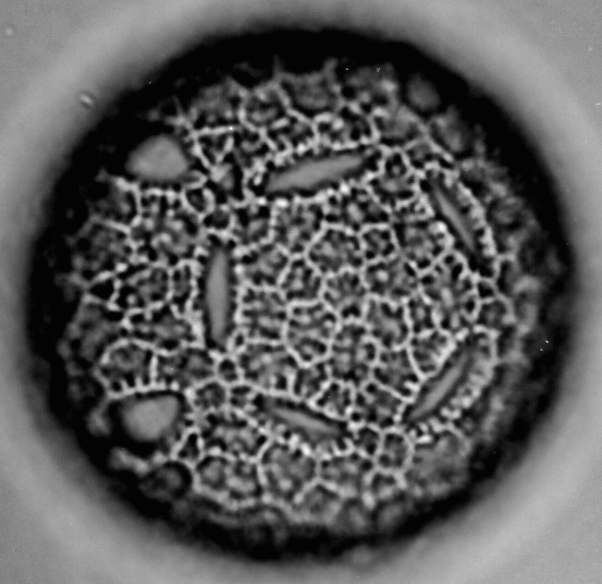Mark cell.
I'll return each instance as SVG.
<instances>
[{
  "mask_svg": "<svg viewBox=\"0 0 602 584\" xmlns=\"http://www.w3.org/2000/svg\"><path fill=\"white\" fill-rule=\"evenodd\" d=\"M343 498L335 489L317 480L287 509L288 514L300 524H329Z\"/></svg>",
  "mask_w": 602,
  "mask_h": 584,
  "instance_id": "obj_31",
  "label": "cell"
},
{
  "mask_svg": "<svg viewBox=\"0 0 602 584\" xmlns=\"http://www.w3.org/2000/svg\"><path fill=\"white\" fill-rule=\"evenodd\" d=\"M340 323L321 301L293 305L282 342L302 364L323 361Z\"/></svg>",
  "mask_w": 602,
  "mask_h": 584,
  "instance_id": "obj_11",
  "label": "cell"
},
{
  "mask_svg": "<svg viewBox=\"0 0 602 584\" xmlns=\"http://www.w3.org/2000/svg\"><path fill=\"white\" fill-rule=\"evenodd\" d=\"M369 291L357 270H345L324 278L320 301L340 321L361 320Z\"/></svg>",
  "mask_w": 602,
  "mask_h": 584,
  "instance_id": "obj_26",
  "label": "cell"
},
{
  "mask_svg": "<svg viewBox=\"0 0 602 584\" xmlns=\"http://www.w3.org/2000/svg\"><path fill=\"white\" fill-rule=\"evenodd\" d=\"M331 380L323 361L299 364L291 379L290 396L311 403Z\"/></svg>",
  "mask_w": 602,
  "mask_h": 584,
  "instance_id": "obj_35",
  "label": "cell"
},
{
  "mask_svg": "<svg viewBox=\"0 0 602 584\" xmlns=\"http://www.w3.org/2000/svg\"><path fill=\"white\" fill-rule=\"evenodd\" d=\"M234 358L242 381L272 396H290L293 374L300 364L283 342L246 341Z\"/></svg>",
  "mask_w": 602,
  "mask_h": 584,
  "instance_id": "obj_9",
  "label": "cell"
},
{
  "mask_svg": "<svg viewBox=\"0 0 602 584\" xmlns=\"http://www.w3.org/2000/svg\"><path fill=\"white\" fill-rule=\"evenodd\" d=\"M291 259L272 241L245 248L235 260L238 279L245 287L277 290Z\"/></svg>",
  "mask_w": 602,
  "mask_h": 584,
  "instance_id": "obj_24",
  "label": "cell"
},
{
  "mask_svg": "<svg viewBox=\"0 0 602 584\" xmlns=\"http://www.w3.org/2000/svg\"><path fill=\"white\" fill-rule=\"evenodd\" d=\"M404 407V399L370 379L355 389L347 421L352 426L390 430L398 423Z\"/></svg>",
  "mask_w": 602,
  "mask_h": 584,
  "instance_id": "obj_22",
  "label": "cell"
},
{
  "mask_svg": "<svg viewBox=\"0 0 602 584\" xmlns=\"http://www.w3.org/2000/svg\"><path fill=\"white\" fill-rule=\"evenodd\" d=\"M304 256L324 278L345 270L360 271L366 264L359 239L333 226L321 231Z\"/></svg>",
  "mask_w": 602,
  "mask_h": 584,
  "instance_id": "obj_18",
  "label": "cell"
},
{
  "mask_svg": "<svg viewBox=\"0 0 602 584\" xmlns=\"http://www.w3.org/2000/svg\"><path fill=\"white\" fill-rule=\"evenodd\" d=\"M374 465L370 458L349 449L320 458L318 480L344 497L363 496Z\"/></svg>",
  "mask_w": 602,
  "mask_h": 584,
  "instance_id": "obj_23",
  "label": "cell"
},
{
  "mask_svg": "<svg viewBox=\"0 0 602 584\" xmlns=\"http://www.w3.org/2000/svg\"><path fill=\"white\" fill-rule=\"evenodd\" d=\"M509 317L511 311L507 303L492 297L477 307L472 324L486 330L499 331L507 326Z\"/></svg>",
  "mask_w": 602,
  "mask_h": 584,
  "instance_id": "obj_44",
  "label": "cell"
},
{
  "mask_svg": "<svg viewBox=\"0 0 602 584\" xmlns=\"http://www.w3.org/2000/svg\"><path fill=\"white\" fill-rule=\"evenodd\" d=\"M241 413L272 439L300 446L319 459L351 449L353 426L347 419L330 417L291 396L254 389Z\"/></svg>",
  "mask_w": 602,
  "mask_h": 584,
  "instance_id": "obj_1",
  "label": "cell"
},
{
  "mask_svg": "<svg viewBox=\"0 0 602 584\" xmlns=\"http://www.w3.org/2000/svg\"><path fill=\"white\" fill-rule=\"evenodd\" d=\"M370 186L379 203L386 206H396L415 194L414 179L398 165L388 168Z\"/></svg>",
  "mask_w": 602,
  "mask_h": 584,
  "instance_id": "obj_34",
  "label": "cell"
},
{
  "mask_svg": "<svg viewBox=\"0 0 602 584\" xmlns=\"http://www.w3.org/2000/svg\"><path fill=\"white\" fill-rule=\"evenodd\" d=\"M197 277L193 267L186 263L174 267L170 276L171 306L180 314L186 315L195 291L197 290Z\"/></svg>",
  "mask_w": 602,
  "mask_h": 584,
  "instance_id": "obj_39",
  "label": "cell"
},
{
  "mask_svg": "<svg viewBox=\"0 0 602 584\" xmlns=\"http://www.w3.org/2000/svg\"><path fill=\"white\" fill-rule=\"evenodd\" d=\"M273 214L266 206L239 210L235 220L234 235L244 247L249 248L269 241Z\"/></svg>",
  "mask_w": 602,
  "mask_h": 584,
  "instance_id": "obj_33",
  "label": "cell"
},
{
  "mask_svg": "<svg viewBox=\"0 0 602 584\" xmlns=\"http://www.w3.org/2000/svg\"><path fill=\"white\" fill-rule=\"evenodd\" d=\"M324 277L305 256L292 257L278 291L291 305L308 304L320 301Z\"/></svg>",
  "mask_w": 602,
  "mask_h": 584,
  "instance_id": "obj_30",
  "label": "cell"
},
{
  "mask_svg": "<svg viewBox=\"0 0 602 584\" xmlns=\"http://www.w3.org/2000/svg\"><path fill=\"white\" fill-rule=\"evenodd\" d=\"M359 241L365 263L386 259L397 252L394 236L388 229L371 227L365 230Z\"/></svg>",
  "mask_w": 602,
  "mask_h": 584,
  "instance_id": "obj_40",
  "label": "cell"
},
{
  "mask_svg": "<svg viewBox=\"0 0 602 584\" xmlns=\"http://www.w3.org/2000/svg\"><path fill=\"white\" fill-rule=\"evenodd\" d=\"M196 483L217 500L249 506L266 499L257 460L208 453L198 461Z\"/></svg>",
  "mask_w": 602,
  "mask_h": 584,
  "instance_id": "obj_7",
  "label": "cell"
},
{
  "mask_svg": "<svg viewBox=\"0 0 602 584\" xmlns=\"http://www.w3.org/2000/svg\"><path fill=\"white\" fill-rule=\"evenodd\" d=\"M257 462L266 499L286 509L318 480L319 458L291 442L271 438Z\"/></svg>",
  "mask_w": 602,
  "mask_h": 584,
  "instance_id": "obj_6",
  "label": "cell"
},
{
  "mask_svg": "<svg viewBox=\"0 0 602 584\" xmlns=\"http://www.w3.org/2000/svg\"><path fill=\"white\" fill-rule=\"evenodd\" d=\"M229 390L220 380L210 379L192 390V407L199 415L225 409Z\"/></svg>",
  "mask_w": 602,
  "mask_h": 584,
  "instance_id": "obj_41",
  "label": "cell"
},
{
  "mask_svg": "<svg viewBox=\"0 0 602 584\" xmlns=\"http://www.w3.org/2000/svg\"><path fill=\"white\" fill-rule=\"evenodd\" d=\"M425 193L441 220L455 239V247L465 259L468 270L483 279L495 275V261L484 242L477 218L458 192L441 178L431 177Z\"/></svg>",
  "mask_w": 602,
  "mask_h": 584,
  "instance_id": "obj_5",
  "label": "cell"
},
{
  "mask_svg": "<svg viewBox=\"0 0 602 584\" xmlns=\"http://www.w3.org/2000/svg\"><path fill=\"white\" fill-rule=\"evenodd\" d=\"M127 324L134 338L169 353L194 345L198 341L193 321L168 304L148 312L134 313L128 317Z\"/></svg>",
  "mask_w": 602,
  "mask_h": 584,
  "instance_id": "obj_16",
  "label": "cell"
},
{
  "mask_svg": "<svg viewBox=\"0 0 602 584\" xmlns=\"http://www.w3.org/2000/svg\"><path fill=\"white\" fill-rule=\"evenodd\" d=\"M371 506L363 496L344 497L329 525L336 532H363L371 525Z\"/></svg>",
  "mask_w": 602,
  "mask_h": 584,
  "instance_id": "obj_36",
  "label": "cell"
},
{
  "mask_svg": "<svg viewBox=\"0 0 602 584\" xmlns=\"http://www.w3.org/2000/svg\"><path fill=\"white\" fill-rule=\"evenodd\" d=\"M323 207L318 203L292 202L273 212L271 241L290 256H304L323 230Z\"/></svg>",
  "mask_w": 602,
  "mask_h": 584,
  "instance_id": "obj_14",
  "label": "cell"
},
{
  "mask_svg": "<svg viewBox=\"0 0 602 584\" xmlns=\"http://www.w3.org/2000/svg\"><path fill=\"white\" fill-rule=\"evenodd\" d=\"M393 230L400 256L418 271L432 267L446 248L443 234L417 210H401Z\"/></svg>",
  "mask_w": 602,
  "mask_h": 584,
  "instance_id": "obj_15",
  "label": "cell"
},
{
  "mask_svg": "<svg viewBox=\"0 0 602 584\" xmlns=\"http://www.w3.org/2000/svg\"><path fill=\"white\" fill-rule=\"evenodd\" d=\"M360 272L374 299L404 304L419 291L418 270L400 255L367 263Z\"/></svg>",
  "mask_w": 602,
  "mask_h": 584,
  "instance_id": "obj_19",
  "label": "cell"
},
{
  "mask_svg": "<svg viewBox=\"0 0 602 584\" xmlns=\"http://www.w3.org/2000/svg\"><path fill=\"white\" fill-rule=\"evenodd\" d=\"M112 281L113 303L122 311L146 309L170 293V273L164 267L146 263L126 266Z\"/></svg>",
  "mask_w": 602,
  "mask_h": 584,
  "instance_id": "obj_17",
  "label": "cell"
},
{
  "mask_svg": "<svg viewBox=\"0 0 602 584\" xmlns=\"http://www.w3.org/2000/svg\"><path fill=\"white\" fill-rule=\"evenodd\" d=\"M491 357L492 345L487 333H466L440 368L420 384L411 402L405 404L398 421L403 433L411 435L434 411L466 397L484 375Z\"/></svg>",
  "mask_w": 602,
  "mask_h": 584,
  "instance_id": "obj_2",
  "label": "cell"
},
{
  "mask_svg": "<svg viewBox=\"0 0 602 584\" xmlns=\"http://www.w3.org/2000/svg\"><path fill=\"white\" fill-rule=\"evenodd\" d=\"M236 323L246 341L282 342L291 305L278 290L244 287Z\"/></svg>",
  "mask_w": 602,
  "mask_h": 584,
  "instance_id": "obj_12",
  "label": "cell"
},
{
  "mask_svg": "<svg viewBox=\"0 0 602 584\" xmlns=\"http://www.w3.org/2000/svg\"><path fill=\"white\" fill-rule=\"evenodd\" d=\"M357 155H337L309 160L277 173L270 181L272 191L307 190L341 179L356 171Z\"/></svg>",
  "mask_w": 602,
  "mask_h": 584,
  "instance_id": "obj_21",
  "label": "cell"
},
{
  "mask_svg": "<svg viewBox=\"0 0 602 584\" xmlns=\"http://www.w3.org/2000/svg\"><path fill=\"white\" fill-rule=\"evenodd\" d=\"M151 358V352L140 345H121L109 355L103 373L118 389L132 388L147 381Z\"/></svg>",
  "mask_w": 602,
  "mask_h": 584,
  "instance_id": "obj_29",
  "label": "cell"
},
{
  "mask_svg": "<svg viewBox=\"0 0 602 584\" xmlns=\"http://www.w3.org/2000/svg\"><path fill=\"white\" fill-rule=\"evenodd\" d=\"M198 436L208 453L257 460L271 437L245 414L222 409L200 415Z\"/></svg>",
  "mask_w": 602,
  "mask_h": 584,
  "instance_id": "obj_8",
  "label": "cell"
},
{
  "mask_svg": "<svg viewBox=\"0 0 602 584\" xmlns=\"http://www.w3.org/2000/svg\"><path fill=\"white\" fill-rule=\"evenodd\" d=\"M407 343L415 368L422 376L434 374L451 351V338L446 332L437 329L413 334Z\"/></svg>",
  "mask_w": 602,
  "mask_h": 584,
  "instance_id": "obj_32",
  "label": "cell"
},
{
  "mask_svg": "<svg viewBox=\"0 0 602 584\" xmlns=\"http://www.w3.org/2000/svg\"><path fill=\"white\" fill-rule=\"evenodd\" d=\"M462 457L457 439L443 434L418 442L403 471L405 485L414 492H426L457 470Z\"/></svg>",
  "mask_w": 602,
  "mask_h": 584,
  "instance_id": "obj_13",
  "label": "cell"
},
{
  "mask_svg": "<svg viewBox=\"0 0 602 584\" xmlns=\"http://www.w3.org/2000/svg\"><path fill=\"white\" fill-rule=\"evenodd\" d=\"M371 378L404 400H411L421 384L406 346L380 350Z\"/></svg>",
  "mask_w": 602,
  "mask_h": 584,
  "instance_id": "obj_28",
  "label": "cell"
},
{
  "mask_svg": "<svg viewBox=\"0 0 602 584\" xmlns=\"http://www.w3.org/2000/svg\"><path fill=\"white\" fill-rule=\"evenodd\" d=\"M325 218L333 227L353 233L386 222L389 215L371 194L352 188L330 198Z\"/></svg>",
  "mask_w": 602,
  "mask_h": 584,
  "instance_id": "obj_25",
  "label": "cell"
},
{
  "mask_svg": "<svg viewBox=\"0 0 602 584\" xmlns=\"http://www.w3.org/2000/svg\"><path fill=\"white\" fill-rule=\"evenodd\" d=\"M404 490L400 479L394 473L373 472L367 484L365 494L369 503L382 504L403 495Z\"/></svg>",
  "mask_w": 602,
  "mask_h": 584,
  "instance_id": "obj_43",
  "label": "cell"
},
{
  "mask_svg": "<svg viewBox=\"0 0 602 584\" xmlns=\"http://www.w3.org/2000/svg\"><path fill=\"white\" fill-rule=\"evenodd\" d=\"M406 318L411 334H422L437 327V318L432 305L421 293L417 292L404 303Z\"/></svg>",
  "mask_w": 602,
  "mask_h": 584,
  "instance_id": "obj_42",
  "label": "cell"
},
{
  "mask_svg": "<svg viewBox=\"0 0 602 584\" xmlns=\"http://www.w3.org/2000/svg\"><path fill=\"white\" fill-rule=\"evenodd\" d=\"M216 376L224 385H236L241 378V373L235 358L224 357L216 365Z\"/></svg>",
  "mask_w": 602,
  "mask_h": 584,
  "instance_id": "obj_46",
  "label": "cell"
},
{
  "mask_svg": "<svg viewBox=\"0 0 602 584\" xmlns=\"http://www.w3.org/2000/svg\"><path fill=\"white\" fill-rule=\"evenodd\" d=\"M379 351L361 320L341 321L324 358L331 379L360 387L371 379Z\"/></svg>",
  "mask_w": 602,
  "mask_h": 584,
  "instance_id": "obj_10",
  "label": "cell"
},
{
  "mask_svg": "<svg viewBox=\"0 0 602 584\" xmlns=\"http://www.w3.org/2000/svg\"><path fill=\"white\" fill-rule=\"evenodd\" d=\"M197 277L204 334L212 351L224 352L233 341L237 326V271L233 256L224 246H213Z\"/></svg>",
  "mask_w": 602,
  "mask_h": 584,
  "instance_id": "obj_3",
  "label": "cell"
},
{
  "mask_svg": "<svg viewBox=\"0 0 602 584\" xmlns=\"http://www.w3.org/2000/svg\"><path fill=\"white\" fill-rule=\"evenodd\" d=\"M411 454V447L403 431L386 430L382 437L376 463L380 471L389 473L403 472Z\"/></svg>",
  "mask_w": 602,
  "mask_h": 584,
  "instance_id": "obj_37",
  "label": "cell"
},
{
  "mask_svg": "<svg viewBox=\"0 0 602 584\" xmlns=\"http://www.w3.org/2000/svg\"><path fill=\"white\" fill-rule=\"evenodd\" d=\"M419 278V290L432 305L437 324L447 334L467 331L478 307L477 288L464 260L446 255Z\"/></svg>",
  "mask_w": 602,
  "mask_h": 584,
  "instance_id": "obj_4",
  "label": "cell"
},
{
  "mask_svg": "<svg viewBox=\"0 0 602 584\" xmlns=\"http://www.w3.org/2000/svg\"><path fill=\"white\" fill-rule=\"evenodd\" d=\"M355 388L345 382L331 379L311 404L323 414L347 419L354 401Z\"/></svg>",
  "mask_w": 602,
  "mask_h": 584,
  "instance_id": "obj_38",
  "label": "cell"
},
{
  "mask_svg": "<svg viewBox=\"0 0 602 584\" xmlns=\"http://www.w3.org/2000/svg\"><path fill=\"white\" fill-rule=\"evenodd\" d=\"M361 323L381 350L404 346L411 334L404 304L370 297Z\"/></svg>",
  "mask_w": 602,
  "mask_h": 584,
  "instance_id": "obj_27",
  "label": "cell"
},
{
  "mask_svg": "<svg viewBox=\"0 0 602 584\" xmlns=\"http://www.w3.org/2000/svg\"><path fill=\"white\" fill-rule=\"evenodd\" d=\"M382 440L379 430L367 425H358L352 429L351 448L367 458H374Z\"/></svg>",
  "mask_w": 602,
  "mask_h": 584,
  "instance_id": "obj_45",
  "label": "cell"
},
{
  "mask_svg": "<svg viewBox=\"0 0 602 584\" xmlns=\"http://www.w3.org/2000/svg\"><path fill=\"white\" fill-rule=\"evenodd\" d=\"M217 362L209 350L194 345L160 355L157 379L181 390H194L213 379Z\"/></svg>",
  "mask_w": 602,
  "mask_h": 584,
  "instance_id": "obj_20",
  "label": "cell"
}]
</instances>
